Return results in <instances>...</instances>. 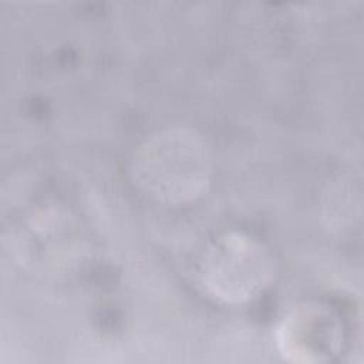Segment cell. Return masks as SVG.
I'll list each match as a JSON object with an SVG mask.
<instances>
[{
    "mask_svg": "<svg viewBox=\"0 0 364 364\" xmlns=\"http://www.w3.org/2000/svg\"><path fill=\"white\" fill-rule=\"evenodd\" d=\"M280 354L293 363L331 360L343 347L344 331L337 314L320 303H303L289 311L276 327Z\"/></svg>",
    "mask_w": 364,
    "mask_h": 364,
    "instance_id": "3957f363",
    "label": "cell"
},
{
    "mask_svg": "<svg viewBox=\"0 0 364 364\" xmlns=\"http://www.w3.org/2000/svg\"><path fill=\"white\" fill-rule=\"evenodd\" d=\"M212 155L193 129L172 127L146 138L132 158L138 186L164 203H185L200 195L212 176Z\"/></svg>",
    "mask_w": 364,
    "mask_h": 364,
    "instance_id": "6da1fadb",
    "label": "cell"
},
{
    "mask_svg": "<svg viewBox=\"0 0 364 364\" xmlns=\"http://www.w3.org/2000/svg\"><path fill=\"white\" fill-rule=\"evenodd\" d=\"M196 273L208 296L236 306L263 293L276 273V260L259 239L240 230H228L203 249Z\"/></svg>",
    "mask_w": 364,
    "mask_h": 364,
    "instance_id": "7a4b0ae2",
    "label": "cell"
}]
</instances>
